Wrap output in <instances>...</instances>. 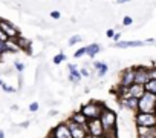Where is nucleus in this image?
<instances>
[{
    "mask_svg": "<svg viewBox=\"0 0 156 138\" xmlns=\"http://www.w3.org/2000/svg\"><path fill=\"white\" fill-rule=\"evenodd\" d=\"M156 111V95L145 92L138 98V107L136 112H148V114H154Z\"/></svg>",
    "mask_w": 156,
    "mask_h": 138,
    "instance_id": "1",
    "label": "nucleus"
},
{
    "mask_svg": "<svg viewBox=\"0 0 156 138\" xmlns=\"http://www.w3.org/2000/svg\"><path fill=\"white\" fill-rule=\"evenodd\" d=\"M100 121H101V124H103V129H104V132H107V130H113V129H116V121H118V117H116V114H115V111H112L110 107H104L103 111H101V114H100Z\"/></svg>",
    "mask_w": 156,
    "mask_h": 138,
    "instance_id": "2",
    "label": "nucleus"
},
{
    "mask_svg": "<svg viewBox=\"0 0 156 138\" xmlns=\"http://www.w3.org/2000/svg\"><path fill=\"white\" fill-rule=\"evenodd\" d=\"M106 107V104L103 103V101H89V103H86V104H83L81 106V109H80V112L89 120V118H98L100 117V114H101V111Z\"/></svg>",
    "mask_w": 156,
    "mask_h": 138,
    "instance_id": "3",
    "label": "nucleus"
},
{
    "mask_svg": "<svg viewBox=\"0 0 156 138\" xmlns=\"http://www.w3.org/2000/svg\"><path fill=\"white\" fill-rule=\"evenodd\" d=\"M86 132L92 138L103 136L104 135V129H103V124H101L100 118H89L86 121Z\"/></svg>",
    "mask_w": 156,
    "mask_h": 138,
    "instance_id": "4",
    "label": "nucleus"
},
{
    "mask_svg": "<svg viewBox=\"0 0 156 138\" xmlns=\"http://www.w3.org/2000/svg\"><path fill=\"white\" fill-rule=\"evenodd\" d=\"M135 123L136 126H156V115L148 112H136Z\"/></svg>",
    "mask_w": 156,
    "mask_h": 138,
    "instance_id": "5",
    "label": "nucleus"
},
{
    "mask_svg": "<svg viewBox=\"0 0 156 138\" xmlns=\"http://www.w3.org/2000/svg\"><path fill=\"white\" fill-rule=\"evenodd\" d=\"M67 127H69V132L72 135V138H86L87 136V132H86V124H76L73 121H66Z\"/></svg>",
    "mask_w": 156,
    "mask_h": 138,
    "instance_id": "6",
    "label": "nucleus"
},
{
    "mask_svg": "<svg viewBox=\"0 0 156 138\" xmlns=\"http://www.w3.org/2000/svg\"><path fill=\"white\" fill-rule=\"evenodd\" d=\"M0 29L6 34V37H8L9 40H16V38L20 35L19 29H17L12 23H9V22H6V20H3V19H0Z\"/></svg>",
    "mask_w": 156,
    "mask_h": 138,
    "instance_id": "7",
    "label": "nucleus"
},
{
    "mask_svg": "<svg viewBox=\"0 0 156 138\" xmlns=\"http://www.w3.org/2000/svg\"><path fill=\"white\" fill-rule=\"evenodd\" d=\"M150 77H148V71L145 66H136L135 67V78H133V83L136 85H144L145 82H148Z\"/></svg>",
    "mask_w": 156,
    "mask_h": 138,
    "instance_id": "8",
    "label": "nucleus"
},
{
    "mask_svg": "<svg viewBox=\"0 0 156 138\" xmlns=\"http://www.w3.org/2000/svg\"><path fill=\"white\" fill-rule=\"evenodd\" d=\"M49 138H72V135L69 132L67 124L66 123H60L57 127H54V130L51 132Z\"/></svg>",
    "mask_w": 156,
    "mask_h": 138,
    "instance_id": "9",
    "label": "nucleus"
},
{
    "mask_svg": "<svg viewBox=\"0 0 156 138\" xmlns=\"http://www.w3.org/2000/svg\"><path fill=\"white\" fill-rule=\"evenodd\" d=\"M135 78V67H127L121 72V78H119V86H130L133 83Z\"/></svg>",
    "mask_w": 156,
    "mask_h": 138,
    "instance_id": "10",
    "label": "nucleus"
},
{
    "mask_svg": "<svg viewBox=\"0 0 156 138\" xmlns=\"http://www.w3.org/2000/svg\"><path fill=\"white\" fill-rule=\"evenodd\" d=\"M138 138H156L154 126H136Z\"/></svg>",
    "mask_w": 156,
    "mask_h": 138,
    "instance_id": "11",
    "label": "nucleus"
},
{
    "mask_svg": "<svg viewBox=\"0 0 156 138\" xmlns=\"http://www.w3.org/2000/svg\"><path fill=\"white\" fill-rule=\"evenodd\" d=\"M118 101H119V104H121L122 107H126V109H132V111H136V107H138V98H135V97L119 98Z\"/></svg>",
    "mask_w": 156,
    "mask_h": 138,
    "instance_id": "12",
    "label": "nucleus"
},
{
    "mask_svg": "<svg viewBox=\"0 0 156 138\" xmlns=\"http://www.w3.org/2000/svg\"><path fill=\"white\" fill-rule=\"evenodd\" d=\"M127 91H129V95H130V97H135V98H139V97L144 94L142 85H136V83H132V85L127 88Z\"/></svg>",
    "mask_w": 156,
    "mask_h": 138,
    "instance_id": "13",
    "label": "nucleus"
},
{
    "mask_svg": "<svg viewBox=\"0 0 156 138\" xmlns=\"http://www.w3.org/2000/svg\"><path fill=\"white\" fill-rule=\"evenodd\" d=\"M69 71H70V74H69V80L72 82V83H78L81 80V74H80V71H76V64H69Z\"/></svg>",
    "mask_w": 156,
    "mask_h": 138,
    "instance_id": "14",
    "label": "nucleus"
},
{
    "mask_svg": "<svg viewBox=\"0 0 156 138\" xmlns=\"http://www.w3.org/2000/svg\"><path fill=\"white\" fill-rule=\"evenodd\" d=\"M144 42H139V40H127V42H122V40H118L116 42V48H136V46H142Z\"/></svg>",
    "mask_w": 156,
    "mask_h": 138,
    "instance_id": "15",
    "label": "nucleus"
},
{
    "mask_svg": "<svg viewBox=\"0 0 156 138\" xmlns=\"http://www.w3.org/2000/svg\"><path fill=\"white\" fill-rule=\"evenodd\" d=\"M14 42L17 43L19 49H25L26 52H31V42H29V40H26V38H23V37H20V35H19Z\"/></svg>",
    "mask_w": 156,
    "mask_h": 138,
    "instance_id": "16",
    "label": "nucleus"
},
{
    "mask_svg": "<svg viewBox=\"0 0 156 138\" xmlns=\"http://www.w3.org/2000/svg\"><path fill=\"white\" fill-rule=\"evenodd\" d=\"M69 120H70V121H73V123H76V124H86V121H87V118H86L80 111L73 112V114H72V117H70Z\"/></svg>",
    "mask_w": 156,
    "mask_h": 138,
    "instance_id": "17",
    "label": "nucleus"
},
{
    "mask_svg": "<svg viewBox=\"0 0 156 138\" xmlns=\"http://www.w3.org/2000/svg\"><path fill=\"white\" fill-rule=\"evenodd\" d=\"M94 67L98 71V75L100 77H104L107 74V71H109V66L106 63H101V61H94Z\"/></svg>",
    "mask_w": 156,
    "mask_h": 138,
    "instance_id": "18",
    "label": "nucleus"
},
{
    "mask_svg": "<svg viewBox=\"0 0 156 138\" xmlns=\"http://www.w3.org/2000/svg\"><path fill=\"white\" fill-rule=\"evenodd\" d=\"M100 51H101V46H100L98 43H92V45L86 46V54H87L90 58H94V57H95Z\"/></svg>",
    "mask_w": 156,
    "mask_h": 138,
    "instance_id": "19",
    "label": "nucleus"
},
{
    "mask_svg": "<svg viewBox=\"0 0 156 138\" xmlns=\"http://www.w3.org/2000/svg\"><path fill=\"white\" fill-rule=\"evenodd\" d=\"M142 88H144L145 92H150V94H154L156 95V78H150L148 82H145L142 85Z\"/></svg>",
    "mask_w": 156,
    "mask_h": 138,
    "instance_id": "20",
    "label": "nucleus"
},
{
    "mask_svg": "<svg viewBox=\"0 0 156 138\" xmlns=\"http://www.w3.org/2000/svg\"><path fill=\"white\" fill-rule=\"evenodd\" d=\"M64 60H66V55H64L63 52H60V54H57V55L54 57V60H52V61H54L55 64H60V63H63Z\"/></svg>",
    "mask_w": 156,
    "mask_h": 138,
    "instance_id": "21",
    "label": "nucleus"
},
{
    "mask_svg": "<svg viewBox=\"0 0 156 138\" xmlns=\"http://www.w3.org/2000/svg\"><path fill=\"white\" fill-rule=\"evenodd\" d=\"M81 40H83V37H81V35H73V37H70L69 45H70V46H73V45H76V43H80Z\"/></svg>",
    "mask_w": 156,
    "mask_h": 138,
    "instance_id": "22",
    "label": "nucleus"
},
{
    "mask_svg": "<svg viewBox=\"0 0 156 138\" xmlns=\"http://www.w3.org/2000/svg\"><path fill=\"white\" fill-rule=\"evenodd\" d=\"M6 52H9V51H8V46H6V43L0 40V57H2L3 54H6Z\"/></svg>",
    "mask_w": 156,
    "mask_h": 138,
    "instance_id": "23",
    "label": "nucleus"
},
{
    "mask_svg": "<svg viewBox=\"0 0 156 138\" xmlns=\"http://www.w3.org/2000/svg\"><path fill=\"white\" fill-rule=\"evenodd\" d=\"M84 54H86V46H84V48H80L73 55H75V58H80V57H83Z\"/></svg>",
    "mask_w": 156,
    "mask_h": 138,
    "instance_id": "24",
    "label": "nucleus"
},
{
    "mask_svg": "<svg viewBox=\"0 0 156 138\" xmlns=\"http://www.w3.org/2000/svg\"><path fill=\"white\" fill-rule=\"evenodd\" d=\"M132 23H133V19H132V17L126 16V17L122 19V25H124V26H130Z\"/></svg>",
    "mask_w": 156,
    "mask_h": 138,
    "instance_id": "25",
    "label": "nucleus"
},
{
    "mask_svg": "<svg viewBox=\"0 0 156 138\" xmlns=\"http://www.w3.org/2000/svg\"><path fill=\"white\" fill-rule=\"evenodd\" d=\"M147 71H148V77L150 78H156V69L151 66V67H147Z\"/></svg>",
    "mask_w": 156,
    "mask_h": 138,
    "instance_id": "26",
    "label": "nucleus"
},
{
    "mask_svg": "<svg viewBox=\"0 0 156 138\" xmlns=\"http://www.w3.org/2000/svg\"><path fill=\"white\" fill-rule=\"evenodd\" d=\"M0 86H2V89H3L5 92H14V91H16L14 88H11V86H8V85H5V83H2Z\"/></svg>",
    "mask_w": 156,
    "mask_h": 138,
    "instance_id": "27",
    "label": "nucleus"
},
{
    "mask_svg": "<svg viewBox=\"0 0 156 138\" xmlns=\"http://www.w3.org/2000/svg\"><path fill=\"white\" fill-rule=\"evenodd\" d=\"M29 111H31V112H37V111H38V103H37V101L31 103V104H29Z\"/></svg>",
    "mask_w": 156,
    "mask_h": 138,
    "instance_id": "28",
    "label": "nucleus"
},
{
    "mask_svg": "<svg viewBox=\"0 0 156 138\" xmlns=\"http://www.w3.org/2000/svg\"><path fill=\"white\" fill-rule=\"evenodd\" d=\"M14 66H16V69H17L19 72H22L23 69H25V64H23V63H20V61H16V63H14Z\"/></svg>",
    "mask_w": 156,
    "mask_h": 138,
    "instance_id": "29",
    "label": "nucleus"
},
{
    "mask_svg": "<svg viewBox=\"0 0 156 138\" xmlns=\"http://www.w3.org/2000/svg\"><path fill=\"white\" fill-rule=\"evenodd\" d=\"M0 40H2V42H6V40H9V38L6 37V34H5L2 29H0Z\"/></svg>",
    "mask_w": 156,
    "mask_h": 138,
    "instance_id": "30",
    "label": "nucleus"
},
{
    "mask_svg": "<svg viewBox=\"0 0 156 138\" xmlns=\"http://www.w3.org/2000/svg\"><path fill=\"white\" fill-rule=\"evenodd\" d=\"M51 17L57 20V19H60V13H58V11H52V13H51Z\"/></svg>",
    "mask_w": 156,
    "mask_h": 138,
    "instance_id": "31",
    "label": "nucleus"
},
{
    "mask_svg": "<svg viewBox=\"0 0 156 138\" xmlns=\"http://www.w3.org/2000/svg\"><path fill=\"white\" fill-rule=\"evenodd\" d=\"M112 38H113L115 42H118V40H121V34H119V32H115V34L112 35Z\"/></svg>",
    "mask_w": 156,
    "mask_h": 138,
    "instance_id": "32",
    "label": "nucleus"
},
{
    "mask_svg": "<svg viewBox=\"0 0 156 138\" xmlns=\"http://www.w3.org/2000/svg\"><path fill=\"white\" fill-rule=\"evenodd\" d=\"M80 74H81V77H89V71H87V69H81Z\"/></svg>",
    "mask_w": 156,
    "mask_h": 138,
    "instance_id": "33",
    "label": "nucleus"
},
{
    "mask_svg": "<svg viewBox=\"0 0 156 138\" xmlns=\"http://www.w3.org/2000/svg\"><path fill=\"white\" fill-rule=\"evenodd\" d=\"M113 34H115V31H113V29H107V32H106V35H107L109 38H112V35H113Z\"/></svg>",
    "mask_w": 156,
    "mask_h": 138,
    "instance_id": "34",
    "label": "nucleus"
},
{
    "mask_svg": "<svg viewBox=\"0 0 156 138\" xmlns=\"http://www.w3.org/2000/svg\"><path fill=\"white\" fill-rule=\"evenodd\" d=\"M127 2H132V0H116V3H127Z\"/></svg>",
    "mask_w": 156,
    "mask_h": 138,
    "instance_id": "35",
    "label": "nucleus"
},
{
    "mask_svg": "<svg viewBox=\"0 0 156 138\" xmlns=\"http://www.w3.org/2000/svg\"><path fill=\"white\" fill-rule=\"evenodd\" d=\"M0 138H5V133H3L2 130H0Z\"/></svg>",
    "mask_w": 156,
    "mask_h": 138,
    "instance_id": "36",
    "label": "nucleus"
},
{
    "mask_svg": "<svg viewBox=\"0 0 156 138\" xmlns=\"http://www.w3.org/2000/svg\"><path fill=\"white\" fill-rule=\"evenodd\" d=\"M2 83H3V82H2V77H0V85H2Z\"/></svg>",
    "mask_w": 156,
    "mask_h": 138,
    "instance_id": "37",
    "label": "nucleus"
}]
</instances>
